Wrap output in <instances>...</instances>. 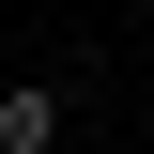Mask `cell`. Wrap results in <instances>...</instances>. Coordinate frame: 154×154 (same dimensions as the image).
I'll use <instances>...</instances> for the list:
<instances>
[{"label":"cell","instance_id":"cell-1","mask_svg":"<svg viewBox=\"0 0 154 154\" xmlns=\"http://www.w3.org/2000/svg\"><path fill=\"white\" fill-rule=\"evenodd\" d=\"M0 154H62V77H16L0 93Z\"/></svg>","mask_w":154,"mask_h":154}]
</instances>
